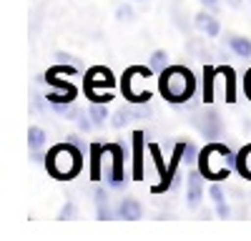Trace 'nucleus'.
I'll use <instances>...</instances> for the list:
<instances>
[{
    "instance_id": "1",
    "label": "nucleus",
    "mask_w": 251,
    "mask_h": 241,
    "mask_svg": "<svg viewBox=\"0 0 251 241\" xmlns=\"http://www.w3.org/2000/svg\"><path fill=\"white\" fill-rule=\"evenodd\" d=\"M158 91L161 96L174 106H181L191 100L196 93V78L186 66H169L158 75Z\"/></svg>"
},
{
    "instance_id": "2",
    "label": "nucleus",
    "mask_w": 251,
    "mask_h": 241,
    "mask_svg": "<svg viewBox=\"0 0 251 241\" xmlns=\"http://www.w3.org/2000/svg\"><path fill=\"white\" fill-rule=\"evenodd\" d=\"M83 148H78L75 144L66 141V144H58L48 151L46 156V169L50 171L53 178L58 181H68L73 176H78L83 171Z\"/></svg>"
},
{
    "instance_id": "3",
    "label": "nucleus",
    "mask_w": 251,
    "mask_h": 241,
    "mask_svg": "<svg viewBox=\"0 0 251 241\" xmlns=\"http://www.w3.org/2000/svg\"><path fill=\"white\" fill-rule=\"evenodd\" d=\"M196 166L201 169V173H203L206 178L221 181V178H228V173L236 169V153L228 148V146L211 141L208 146L201 148Z\"/></svg>"
},
{
    "instance_id": "4",
    "label": "nucleus",
    "mask_w": 251,
    "mask_h": 241,
    "mask_svg": "<svg viewBox=\"0 0 251 241\" xmlns=\"http://www.w3.org/2000/svg\"><path fill=\"white\" fill-rule=\"evenodd\" d=\"M151 73H153L151 68H143V66H131L128 71L123 73L121 88H123V96L128 98V103H131V106L149 103L151 91L146 88V78H149Z\"/></svg>"
},
{
    "instance_id": "5",
    "label": "nucleus",
    "mask_w": 251,
    "mask_h": 241,
    "mask_svg": "<svg viewBox=\"0 0 251 241\" xmlns=\"http://www.w3.org/2000/svg\"><path fill=\"white\" fill-rule=\"evenodd\" d=\"M191 123H194V128H196L203 138H208V141H216V138H221V133H224V120H221V116H219L216 108H203V111L194 113Z\"/></svg>"
},
{
    "instance_id": "6",
    "label": "nucleus",
    "mask_w": 251,
    "mask_h": 241,
    "mask_svg": "<svg viewBox=\"0 0 251 241\" xmlns=\"http://www.w3.org/2000/svg\"><path fill=\"white\" fill-rule=\"evenodd\" d=\"M111 156V166L106 169V181L113 191H121L126 186V169H123V148L118 144H106L103 146Z\"/></svg>"
},
{
    "instance_id": "7",
    "label": "nucleus",
    "mask_w": 251,
    "mask_h": 241,
    "mask_svg": "<svg viewBox=\"0 0 251 241\" xmlns=\"http://www.w3.org/2000/svg\"><path fill=\"white\" fill-rule=\"evenodd\" d=\"M203 198V173L201 169H191V173L186 176V206L199 209Z\"/></svg>"
},
{
    "instance_id": "8",
    "label": "nucleus",
    "mask_w": 251,
    "mask_h": 241,
    "mask_svg": "<svg viewBox=\"0 0 251 241\" xmlns=\"http://www.w3.org/2000/svg\"><path fill=\"white\" fill-rule=\"evenodd\" d=\"M113 86H116V78H113V73H111L108 68L96 66V68H91V71L86 73V93H88V91H98V88L111 91Z\"/></svg>"
},
{
    "instance_id": "9",
    "label": "nucleus",
    "mask_w": 251,
    "mask_h": 241,
    "mask_svg": "<svg viewBox=\"0 0 251 241\" xmlns=\"http://www.w3.org/2000/svg\"><path fill=\"white\" fill-rule=\"evenodd\" d=\"M194 25H196V30H201L206 38H219V35H221V23H219L216 13L206 10V8L194 15Z\"/></svg>"
},
{
    "instance_id": "10",
    "label": "nucleus",
    "mask_w": 251,
    "mask_h": 241,
    "mask_svg": "<svg viewBox=\"0 0 251 241\" xmlns=\"http://www.w3.org/2000/svg\"><path fill=\"white\" fill-rule=\"evenodd\" d=\"M116 216L118 218H126V221H138L143 216V206H141V201L133 198V196H126L118 201V206H116Z\"/></svg>"
},
{
    "instance_id": "11",
    "label": "nucleus",
    "mask_w": 251,
    "mask_h": 241,
    "mask_svg": "<svg viewBox=\"0 0 251 241\" xmlns=\"http://www.w3.org/2000/svg\"><path fill=\"white\" fill-rule=\"evenodd\" d=\"M224 43L236 58H251V38H246L241 33H226Z\"/></svg>"
},
{
    "instance_id": "12",
    "label": "nucleus",
    "mask_w": 251,
    "mask_h": 241,
    "mask_svg": "<svg viewBox=\"0 0 251 241\" xmlns=\"http://www.w3.org/2000/svg\"><path fill=\"white\" fill-rule=\"evenodd\" d=\"M75 96H78L75 86L66 80L63 86H58V88L48 91V93H46V100H48L50 106H58V103H73V100H75Z\"/></svg>"
},
{
    "instance_id": "13",
    "label": "nucleus",
    "mask_w": 251,
    "mask_h": 241,
    "mask_svg": "<svg viewBox=\"0 0 251 241\" xmlns=\"http://www.w3.org/2000/svg\"><path fill=\"white\" fill-rule=\"evenodd\" d=\"M149 113H151V108H138V111H136V108H126V106H123V108H118V111L111 116V126H113V128H123V126H128L133 118H143V116H149Z\"/></svg>"
},
{
    "instance_id": "14",
    "label": "nucleus",
    "mask_w": 251,
    "mask_h": 241,
    "mask_svg": "<svg viewBox=\"0 0 251 241\" xmlns=\"http://www.w3.org/2000/svg\"><path fill=\"white\" fill-rule=\"evenodd\" d=\"M93 198H96V216L100 218V221H108V218H113L116 216V211H111V206H108V193H106V189H96L93 191Z\"/></svg>"
},
{
    "instance_id": "15",
    "label": "nucleus",
    "mask_w": 251,
    "mask_h": 241,
    "mask_svg": "<svg viewBox=\"0 0 251 241\" xmlns=\"http://www.w3.org/2000/svg\"><path fill=\"white\" fill-rule=\"evenodd\" d=\"M216 68H211V66H206V71H203V100L206 103H211V100L216 98Z\"/></svg>"
},
{
    "instance_id": "16",
    "label": "nucleus",
    "mask_w": 251,
    "mask_h": 241,
    "mask_svg": "<svg viewBox=\"0 0 251 241\" xmlns=\"http://www.w3.org/2000/svg\"><path fill=\"white\" fill-rule=\"evenodd\" d=\"M133 178L143 176V133H133Z\"/></svg>"
},
{
    "instance_id": "17",
    "label": "nucleus",
    "mask_w": 251,
    "mask_h": 241,
    "mask_svg": "<svg viewBox=\"0 0 251 241\" xmlns=\"http://www.w3.org/2000/svg\"><path fill=\"white\" fill-rule=\"evenodd\" d=\"M106 106L108 103H91V108H88V116H91L96 128H103L106 123H111V113H108Z\"/></svg>"
},
{
    "instance_id": "18",
    "label": "nucleus",
    "mask_w": 251,
    "mask_h": 241,
    "mask_svg": "<svg viewBox=\"0 0 251 241\" xmlns=\"http://www.w3.org/2000/svg\"><path fill=\"white\" fill-rule=\"evenodd\" d=\"M46 141H48L46 128H40V126H30L28 128V148L33 153H38L40 148H46Z\"/></svg>"
},
{
    "instance_id": "19",
    "label": "nucleus",
    "mask_w": 251,
    "mask_h": 241,
    "mask_svg": "<svg viewBox=\"0 0 251 241\" xmlns=\"http://www.w3.org/2000/svg\"><path fill=\"white\" fill-rule=\"evenodd\" d=\"M236 171L241 173V178H249L251 181V144L244 146L236 153Z\"/></svg>"
},
{
    "instance_id": "20",
    "label": "nucleus",
    "mask_w": 251,
    "mask_h": 241,
    "mask_svg": "<svg viewBox=\"0 0 251 241\" xmlns=\"http://www.w3.org/2000/svg\"><path fill=\"white\" fill-rule=\"evenodd\" d=\"M149 68H151L156 75H161L166 68H169V53H166L163 48L153 50V53H151V58H149Z\"/></svg>"
},
{
    "instance_id": "21",
    "label": "nucleus",
    "mask_w": 251,
    "mask_h": 241,
    "mask_svg": "<svg viewBox=\"0 0 251 241\" xmlns=\"http://www.w3.org/2000/svg\"><path fill=\"white\" fill-rule=\"evenodd\" d=\"M53 111H55L58 116H63L66 120H78V116L83 113V111L75 106V100H73V103H58V106H53Z\"/></svg>"
},
{
    "instance_id": "22",
    "label": "nucleus",
    "mask_w": 251,
    "mask_h": 241,
    "mask_svg": "<svg viewBox=\"0 0 251 241\" xmlns=\"http://www.w3.org/2000/svg\"><path fill=\"white\" fill-rule=\"evenodd\" d=\"M181 148H183V161L186 164H199V148L191 144V141H181Z\"/></svg>"
},
{
    "instance_id": "23",
    "label": "nucleus",
    "mask_w": 251,
    "mask_h": 241,
    "mask_svg": "<svg viewBox=\"0 0 251 241\" xmlns=\"http://www.w3.org/2000/svg\"><path fill=\"white\" fill-rule=\"evenodd\" d=\"M133 18H136V10L131 5H126V3L116 5V20H118V23H131Z\"/></svg>"
},
{
    "instance_id": "24",
    "label": "nucleus",
    "mask_w": 251,
    "mask_h": 241,
    "mask_svg": "<svg viewBox=\"0 0 251 241\" xmlns=\"http://www.w3.org/2000/svg\"><path fill=\"white\" fill-rule=\"evenodd\" d=\"M208 196H211V201H214V206H216V204H224V201H226L224 186L219 184V181H214V184L208 186Z\"/></svg>"
},
{
    "instance_id": "25",
    "label": "nucleus",
    "mask_w": 251,
    "mask_h": 241,
    "mask_svg": "<svg viewBox=\"0 0 251 241\" xmlns=\"http://www.w3.org/2000/svg\"><path fill=\"white\" fill-rule=\"evenodd\" d=\"M75 216H78V209H75L73 201H66V204L60 206V211H58V218H60V221H71V218H75Z\"/></svg>"
},
{
    "instance_id": "26",
    "label": "nucleus",
    "mask_w": 251,
    "mask_h": 241,
    "mask_svg": "<svg viewBox=\"0 0 251 241\" xmlns=\"http://www.w3.org/2000/svg\"><path fill=\"white\" fill-rule=\"evenodd\" d=\"M96 126H93V120H91V116L88 113H80L78 116V131L80 133H88V131H93Z\"/></svg>"
},
{
    "instance_id": "27",
    "label": "nucleus",
    "mask_w": 251,
    "mask_h": 241,
    "mask_svg": "<svg viewBox=\"0 0 251 241\" xmlns=\"http://www.w3.org/2000/svg\"><path fill=\"white\" fill-rule=\"evenodd\" d=\"M216 216L219 218H228V216H231V206H228L226 201H224V204H216Z\"/></svg>"
},
{
    "instance_id": "28",
    "label": "nucleus",
    "mask_w": 251,
    "mask_h": 241,
    "mask_svg": "<svg viewBox=\"0 0 251 241\" xmlns=\"http://www.w3.org/2000/svg\"><path fill=\"white\" fill-rule=\"evenodd\" d=\"M201 5H203L206 10H211V13H219V8H221V0H201Z\"/></svg>"
},
{
    "instance_id": "29",
    "label": "nucleus",
    "mask_w": 251,
    "mask_h": 241,
    "mask_svg": "<svg viewBox=\"0 0 251 241\" xmlns=\"http://www.w3.org/2000/svg\"><path fill=\"white\" fill-rule=\"evenodd\" d=\"M244 93H246V98L251 100V68H249L246 75H244Z\"/></svg>"
},
{
    "instance_id": "30",
    "label": "nucleus",
    "mask_w": 251,
    "mask_h": 241,
    "mask_svg": "<svg viewBox=\"0 0 251 241\" xmlns=\"http://www.w3.org/2000/svg\"><path fill=\"white\" fill-rule=\"evenodd\" d=\"M66 141H71V144H75V146H78V148H83V151H86V144H83V141H80V138H78V133H71V136H68V138H66Z\"/></svg>"
},
{
    "instance_id": "31",
    "label": "nucleus",
    "mask_w": 251,
    "mask_h": 241,
    "mask_svg": "<svg viewBox=\"0 0 251 241\" xmlns=\"http://www.w3.org/2000/svg\"><path fill=\"white\" fill-rule=\"evenodd\" d=\"M224 3H226L228 8H241V5H244V0H224Z\"/></svg>"
},
{
    "instance_id": "32",
    "label": "nucleus",
    "mask_w": 251,
    "mask_h": 241,
    "mask_svg": "<svg viewBox=\"0 0 251 241\" xmlns=\"http://www.w3.org/2000/svg\"><path fill=\"white\" fill-rule=\"evenodd\" d=\"M133 3H146V0H133Z\"/></svg>"
}]
</instances>
